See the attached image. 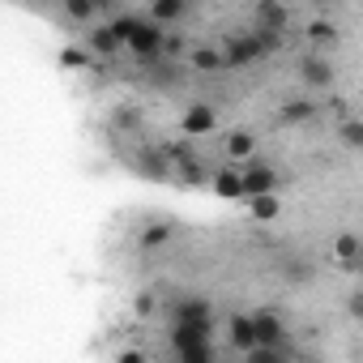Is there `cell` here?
Instances as JSON below:
<instances>
[{
    "mask_svg": "<svg viewBox=\"0 0 363 363\" xmlns=\"http://www.w3.org/2000/svg\"><path fill=\"white\" fill-rule=\"evenodd\" d=\"M65 18H73L77 26H86V22L99 18V5H94V0H65Z\"/></svg>",
    "mask_w": 363,
    "mask_h": 363,
    "instance_id": "17",
    "label": "cell"
},
{
    "mask_svg": "<svg viewBox=\"0 0 363 363\" xmlns=\"http://www.w3.org/2000/svg\"><path fill=\"white\" fill-rule=\"evenodd\" d=\"M189 5H197V0H189Z\"/></svg>",
    "mask_w": 363,
    "mask_h": 363,
    "instance_id": "34",
    "label": "cell"
},
{
    "mask_svg": "<svg viewBox=\"0 0 363 363\" xmlns=\"http://www.w3.org/2000/svg\"><path fill=\"white\" fill-rule=\"evenodd\" d=\"M218 128V111L210 107V103H193L184 116H179V133H184L189 141H197V137H210Z\"/></svg>",
    "mask_w": 363,
    "mask_h": 363,
    "instance_id": "2",
    "label": "cell"
},
{
    "mask_svg": "<svg viewBox=\"0 0 363 363\" xmlns=\"http://www.w3.org/2000/svg\"><path fill=\"white\" fill-rule=\"evenodd\" d=\"M227 158L231 162H248V158H257V137L252 133H244V128H235V133H227Z\"/></svg>",
    "mask_w": 363,
    "mask_h": 363,
    "instance_id": "10",
    "label": "cell"
},
{
    "mask_svg": "<svg viewBox=\"0 0 363 363\" xmlns=\"http://www.w3.org/2000/svg\"><path fill=\"white\" fill-rule=\"evenodd\" d=\"M107 26H111V30H116V39H120L124 48H128V39L137 35V26H141V18H137V13H116V18H111Z\"/></svg>",
    "mask_w": 363,
    "mask_h": 363,
    "instance_id": "19",
    "label": "cell"
},
{
    "mask_svg": "<svg viewBox=\"0 0 363 363\" xmlns=\"http://www.w3.org/2000/svg\"><path fill=\"white\" fill-rule=\"evenodd\" d=\"M210 333H214V325H197V320H175V329H171V346H175V354H184V350H193V346L210 342Z\"/></svg>",
    "mask_w": 363,
    "mask_h": 363,
    "instance_id": "5",
    "label": "cell"
},
{
    "mask_svg": "<svg viewBox=\"0 0 363 363\" xmlns=\"http://www.w3.org/2000/svg\"><path fill=\"white\" fill-rule=\"evenodd\" d=\"M337 141L346 150H363V120L359 116H342L337 120Z\"/></svg>",
    "mask_w": 363,
    "mask_h": 363,
    "instance_id": "15",
    "label": "cell"
},
{
    "mask_svg": "<svg viewBox=\"0 0 363 363\" xmlns=\"http://www.w3.org/2000/svg\"><path fill=\"white\" fill-rule=\"evenodd\" d=\"M333 257H337V265H346V269H359V261H363V244H359V235L342 231V235L333 240Z\"/></svg>",
    "mask_w": 363,
    "mask_h": 363,
    "instance_id": "11",
    "label": "cell"
},
{
    "mask_svg": "<svg viewBox=\"0 0 363 363\" xmlns=\"http://www.w3.org/2000/svg\"><path fill=\"white\" fill-rule=\"evenodd\" d=\"M214 193L227 197V201H244V167L240 162H231L214 175Z\"/></svg>",
    "mask_w": 363,
    "mask_h": 363,
    "instance_id": "9",
    "label": "cell"
},
{
    "mask_svg": "<svg viewBox=\"0 0 363 363\" xmlns=\"http://www.w3.org/2000/svg\"><path fill=\"white\" fill-rule=\"evenodd\" d=\"M120 48H124V43L116 39L111 26H94V30H90V52H99V56H116Z\"/></svg>",
    "mask_w": 363,
    "mask_h": 363,
    "instance_id": "16",
    "label": "cell"
},
{
    "mask_svg": "<svg viewBox=\"0 0 363 363\" xmlns=\"http://www.w3.org/2000/svg\"><path fill=\"white\" fill-rule=\"evenodd\" d=\"M120 363H145V350H120Z\"/></svg>",
    "mask_w": 363,
    "mask_h": 363,
    "instance_id": "30",
    "label": "cell"
},
{
    "mask_svg": "<svg viewBox=\"0 0 363 363\" xmlns=\"http://www.w3.org/2000/svg\"><path fill=\"white\" fill-rule=\"evenodd\" d=\"M359 274H363V261H359Z\"/></svg>",
    "mask_w": 363,
    "mask_h": 363,
    "instance_id": "33",
    "label": "cell"
},
{
    "mask_svg": "<svg viewBox=\"0 0 363 363\" xmlns=\"http://www.w3.org/2000/svg\"><path fill=\"white\" fill-rule=\"evenodd\" d=\"M94 5H99V13H107V9L116 5V0H94Z\"/></svg>",
    "mask_w": 363,
    "mask_h": 363,
    "instance_id": "31",
    "label": "cell"
},
{
    "mask_svg": "<svg viewBox=\"0 0 363 363\" xmlns=\"http://www.w3.org/2000/svg\"><path fill=\"white\" fill-rule=\"evenodd\" d=\"M316 116H320V107H316L312 99H291V103H282L278 124H286V128H303V124H312Z\"/></svg>",
    "mask_w": 363,
    "mask_h": 363,
    "instance_id": "7",
    "label": "cell"
},
{
    "mask_svg": "<svg viewBox=\"0 0 363 363\" xmlns=\"http://www.w3.org/2000/svg\"><path fill=\"white\" fill-rule=\"evenodd\" d=\"M346 312H350L354 320H363V291H354V295L346 299Z\"/></svg>",
    "mask_w": 363,
    "mask_h": 363,
    "instance_id": "28",
    "label": "cell"
},
{
    "mask_svg": "<svg viewBox=\"0 0 363 363\" xmlns=\"http://www.w3.org/2000/svg\"><path fill=\"white\" fill-rule=\"evenodd\" d=\"M299 82H303L308 90H329V86H333V65H329L320 52H308V56L299 60Z\"/></svg>",
    "mask_w": 363,
    "mask_h": 363,
    "instance_id": "4",
    "label": "cell"
},
{
    "mask_svg": "<svg viewBox=\"0 0 363 363\" xmlns=\"http://www.w3.org/2000/svg\"><path fill=\"white\" fill-rule=\"evenodd\" d=\"M189 13V0H150V18L162 26V22H179Z\"/></svg>",
    "mask_w": 363,
    "mask_h": 363,
    "instance_id": "14",
    "label": "cell"
},
{
    "mask_svg": "<svg viewBox=\"0 0 363 363\" xmlns=\"http://www.w3.org/2000/svg\"><path fill=\"white\" fill-rule=\"evenodd\" d=\"M171 320H197V325H214V303L206 295H189V299H179L171 308Z\"/></svg>",
    "mask_w": 363,
    "mask_h": 363,
    "instance_id": "6",
    "label": "cell"
},
{
    "mask_svg": "<svg viewBox=\"0 0 363 363\" xmlns=\"http://www.w3.org/2000/svg\"><path fill=\"white\" fill-rule=\"evenodd\" d=\"M257 5H291V0H257Z\"/></svg>",
    "mask_w": 363,
    "mask_h": 363,
    "instance_id": "32",
    "label": "cell"
},
{
    "mask_svg": "<svg viewBox=\"0 0 363 363\" xmlns=\"http://www.w3.org/2000/svg\"><path fill=\"white\" fill-rule=\"evenodd\" d=\"M193 69H201V73H214V69H227V60H223V52H214V48H201V52H193Z\"/></svg>",
    "mask_w": 363,
    "mask_h": 363,
    "instance_id": "21",
    "label": "cell"
},
{
    "mask_svg": "<svg viewBox=\"0 0 363 363\" xmlns=\"http://www.w3.org/2000/svg\"><path fill=\"white\" fill-rule=\"evenodd\" d=\"M111 124H116L120 133H128V128H137V124H141V111H137L133 103H124V107H116V111H111Z\"/></svg>",
    "mask_w": 363,
    "mask_h": 363,
    "instance_id": "23",
    "label": "cell"
},
{
    "mask_svg": "<svg viewBox=\"0 0 363 363\" xmlns=\"http://www.w3.org/2000/svg\"><path fill=\"white\" fill-rule=\"evenodd\" d=\"M308 43H320V48L337 43V26H329V22H308Z\"/></svg>",
    "mask_w": 363,
    "mask_h": 363,
    "instance_id": "22",
    "label": "cell"
},
{
    "mask_svg": "<svg viewBox=\"0 0 363 363\" xmlns=\"http://www.w3.org/2000/svg\"><path fill=\"white\" fill-rule=\"evenodd\" d=\"M286 22H291V18H286V5H261V26H265V30H278V35H282Z\"/></svg>",
    "mask_w": 363,
    "mask_h": 363,
    "instance_id": "20",
    "label": "cell"
},
{
    "mask_svg": "<svg viewBox=\"0 0 363 363\" xmlns=\"http://www.w3.org/2000/svg\"><path fill=\"white\" fill-rule=\"evenodd\" d=\"M133 308H137V316H150V312H154V295H137Z\"/></svg>",
    "mask_w": 363,
    "mask_h": 363,
    "instance_id": "29",
    "label": "cell"
},
{
    "mask_svg": "<svg viewBox=\"0 0 363 363\" xmlns=\"http://www.w3.org/2000/svg\"><path fill=\"white\" fill-rule=\"evenodd\" d=\"M248 214H252V223H274V218L282 214V201H278V193L248 197Z\"/></svg>",
    "mask_w": 363,
    "mask_h": 363,
    "instance_id": "13",
    "label": "cell"
},
{
    "mask_svg": "<svg viewBox=\"0 0 363 363\" xmlns=\"http://www.w3.org/2000/svg\"><path fill=\"white\" fill-rule=\"evenodd\" d=\"M231 346L240 350V354H248L252 346H257V320L252 316H231Z\"/></svg>",
    "mask_w": 363,
    "mask_h": 363,
    "instance_id": "12",
    "label": "cell"
},
{
    "mask_svg": "<svg viewBox=\"0 0 363 363\" xmlns=\"http://www.w3.org/2000/svg\"><path fill=\"white\" fill-rule=\"evenodd\" d=\"M257 346H286V325L278 312H257Z\"/></svg>",
    "mask_w": 363,
    "mask_h": 363,
    "instance_id": "8",
    "label": "cell"
},
{
    "mask_svg": "<svg viewBox=\"0 0 363 363\" xmlns=\"http://www.w3.org/2000/svg\"><path fill=\"white\" fill-rule=\"evenodd\" d=\"M184 363H214V342H201V346H193V350H184L179 354Z\"/></svg>",
    "mask_w": 363,
    "mask_h": 363,
    "instance_id": "25",
    "label": "cell"
},
{
    "mask_svg": "<svg viewBox=\"0 0 363 363\" xmlns=\"http://www.w3.org/2000/svg\"><path fill=\"white\" fill-rule=\"evenodd\" d=\"M282 274H286L291 282H308V278H312V265H282Z\"/></svg>",
    "mask_w": 363,
    "mask_h": 363,
    "instance_id": "27",
    "label": "cell"
},
{
    "mask_svg": "<svg viewBox=\"0 0 363 363\" xmlns=\"http://www.w3.org/2000/svg\"><path fill=\"white\" fill-rule=\"evenodd\" d=\"M244 167V201L248 197H261V193H278V171L265 167V162H240Z\"/></svg>",
    "mask_w": 363,
    "mask_h": 363,
    "instance_id": "3",
    "label": "cell"
},
{
    "mask_svg": "<svg viewBox=\"0 0 363 363\" xmlns=\"http://www.w3.org/2000/svg\"><path fill=\"white\" fill-rule=\"evenodd\" d=\"M60 65L65 69H90V48H65L60 52Z\"/></svg>",
    "mask_w": 363,
    "mask_h": 363,
    "instance_id": "24",
    "label": "cell"
},
{
    "mask_svg": "<svg viewBox=\"0 0 363 363\" xmlns=\"http://www.w3.org/2000/svg\"><path fill=\"white\" fill-rule=\"evenodd\" d=\"M171 235H175L171 223H150V227L141 231V248H162V244H171Z\"/></svg>",
    "mask_w": 363,
    "mask_h": 363,
    "instance_id": "18",
    "label": "cell"
},
{
    "mask_svg": "<svg viewBox=\"0 0 363 363\" xmlns=\"http://www.w3.org/2000/svg\"><path fill=\"white\" fill-rule=\"evenodd\" d=\"M162 43H167V35H162V26L150 18V22H141L137 35L128 39V52H133V60L154 65V60H162Z\"/></svg>",
    "mask_w": 363,
    "mask_h": 363,
    "instance_id": "1",
    "label": "cell"
},
{
    "mask_svg": "<svg viewBox=\"0 0 363 363\" xmlns=\"http://www.w3.org/2000/svg\"><path fill=\"white\" fill-rule=\"evenodd\" d=\"M162 56H167V60L184 56V39H179V35H167V43H162Z\"/></svg>",
    "mask_w": 363,
    "mask_h": 363,
    "instance_id": "26",
    "label": "cell"
}]
</instances>
